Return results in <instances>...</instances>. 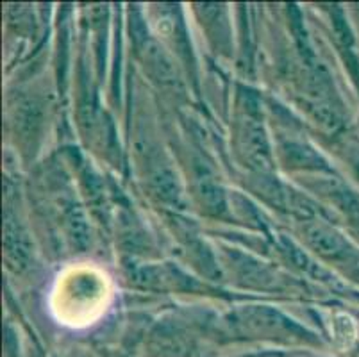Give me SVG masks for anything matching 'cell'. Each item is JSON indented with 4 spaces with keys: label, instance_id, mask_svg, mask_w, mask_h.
Here are the masks:
<instances>
[{
    "label": "cell",
    "instance_id": "cell-1",
    "mask_svg": "<svg viewBox=\"0 0 359 357\" xmlns=\"http://www.w3.org/2000/svg\"><path fill=\"white\" fill-rule=\"evenodd\" d=\"M355 338V327L345 314H339L334 322V339L341 346H348Z\"/></svg>",
    "mask_w": 359,
    "mask_h": 357
}]
</instances>
